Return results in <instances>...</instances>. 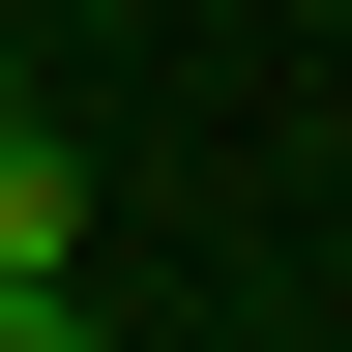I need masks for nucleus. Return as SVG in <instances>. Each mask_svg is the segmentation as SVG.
I'll return each instance as SVG.
<instances>
[{
    "label": "nucleus",
    "instance_id": "2",
    "mask_svg": "<svg viewBox=\"0 0 352 352\" xmlns=\"http://www.w3.org/2000/svg\"><path fill=\"white\" fill-rule=\"evenodd\" d=\"M0 352H88V264H0Z\"/></svg>",
    "mask_w": 352,
    "mask_h": 352
},
{
    "label": "nucleus",
    "instance_id": "1",
    "mask_svg": "<svg viewBox=\"0 0 352 352\" xmlns=\"http://www.w3.org/2000/svg\"><path fill=\"white\" fill-rule=\"evenodd\" d=\"M0 264H88V147L30 118V88H0Z\"/></svg>",
    "mask_w": 352,
    "mask_h": 352
},
{
    "label": "nucleus",
    "instance_id": "3",
    "mask_svg": "<svg viewBox=\"0 0 352 352\" xmlns=\"http://www.w3.org/2000/svg\"><path fill=\"white\" fill-rule=\"evenodd\" d=\"M0 88H30V30H0Z\"/></svg>",
    "mask_w": 352,
    "mask_h": 352
}]
</instances>
